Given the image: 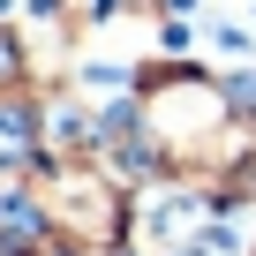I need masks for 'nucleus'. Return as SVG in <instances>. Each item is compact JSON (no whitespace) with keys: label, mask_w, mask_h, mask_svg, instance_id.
Returning <instances> with one entry per match:
<instances>
[{"label":"nucleus","mask_w":256,"mask_h":256,"mask_svg":"<svg viewBox=\"0 0 256 256\" xmlns=\"http://www.w3.org/2000/svg\"><path fill=\"white\" fill-rule=\"evenodd\" d=\"M30 158V113H0V166Z\"/></svg>","instance_id":"nucleus-1"}]
</instances>
